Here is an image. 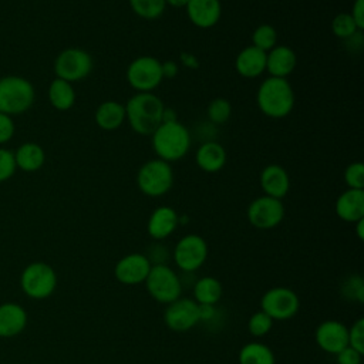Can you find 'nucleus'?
<instances>
[{
	"label": "nucleus",
	"mask_w": 364,
	"mask_h": 364,
	"mask_svg": "<svg viewBox=\"0 0 364 364\" xmlns=\"http://www.w3.org/2000/svg\"><path fill=\"white\" fill-rule=\"evenodd\" d=\"M181 61H182V64H183L185 67H188V68H198V65H199L198 58H196L192 53H188V51H185V53L181 54Z\"/></svg>",
	"instance_id": "obj_44"
},
{
	"label": "nucleus",
	"mask_w": 364,
	"mask_h": 364,
	"mask_svg": "<svg viewBox=\"0 0 364 364\" xmlns=\"http://www.w3.org/2000/svg\"><path fill=\"white\" fill-rule=\"evenodd\" d=\"M236 73L245 78H257L266 71V51L247 46L239 51L235 60Z\"/></svg>",
	"instance_id": "obj_22"
},
{
	"label": "nucleus",
	"mask_w": 364,
	"mask_h": 364,
	"mask_svg": "<svg viewBox=\"0 0 364 364\" xmlns=\"http://www.w3.org/2000/svg\"><path fill=\"white\" fill-rule=\"evenodd\" d=\"M198 313H199V323L200 321H209L215 317L216 309L210 304H198Z\"/></svg>",
	"instance_id": "obj_42"
},
{
	"label": "nucleus",
	"mask_w": 364,
	"mask_h": 364,
	"mask_svg": "<svg viewBox=\"0 0 364 364\" xmlns=\"http://www.w3.org/2000/svg\"><path fill=\"white\" fill-rule=\"evenodd\" d=\"M314 341L323 351L336 355L348 346V327L338 320H324L316 327Z\"/></svg>",
	"instance_id": "obj_15"
},
{
	"label": "nucleus",
	"mask_w": 364,
	"mask_h": 364,
	"mask_svg": "<svg viewBox=\"0 0 364 364\" xmlns=\"http://www.w3.org/2000/svg\"><path fill=\"white\" fill-rule=\"evenodd\" d=\"M16 132V124L13 117L0 112V145L9 142Z\"/></svg>",
	"instance_id": "obj_38"
},
{
	"label": "nucleus",
	"mask_w": 364,
	"mask_h": 364,
	"mask_svg": "<svg viewBox=\"0 0 364 364\" xmlns=\"http://www.w3.org/2000/svg\"><path fill=\"white\" fill-rule=\"evenodd\" d=\"M92 57L88 51L78 47H68L58 53L54 60V74L68 82H75L87 78L92 71Z\"/></svg>",
	"instance_id": "obj_8"
},
{
	"label": "nucleus",
	"mask_w": 364,
	"mask_h": 364,
	"mask_svg": "<svg viewBox=\"0 0 364 364\" xmlns=\"http://www.w3.org/2000/svg\"><path fill=\"white\" fill-rule=\"evenodd\" d=\"M193 300L198 304L215 306L223 293L222 283L213 276H203L193 283Z\"/></svg>",
	"instance_id": "obj_27"
},
{
	"label": "nucleus",
	"mask_w": 364,
	"mask_h": 364,
	"mask_svg": "<svg viewBox=\"0 0 364 364\" xmlns=\"http://www.w3.org/2000/svg\"><path fill=\"white\" fill-rule=\"evenodd\" d=\"M165 105L154 92H136L125 104V119L139 135H152L162 124Z\"/></svg>",
	"instance_id": "obj_2"
},
{
	"label": "nucleus",
	"mask_w": 364,
	"mask_h": 364,
	"mask_svg": "<svg viewBox=\"0 0 364 364\" xmlns=\"http://www.w3.org/2000/svg\"><path fill=\"white\" fill-rule=\"evenodd\" d=\"M239 364H274V354L272 348L260 341H250L245 344L237 354Z\"/></svg>",
	"instance_id": "obj_28"
},
{
	"label": "nucleus",
	"mask_w": 364,
	"mask_h": 364,
	"mask_svg": "<svg viewBox=\"0 0 364 364\" xmlns=\"http://www.w3.org/2000/svg\"><path fill=\"white\" fill-rule=\"evenodd\" d=\"M17 171L14 152L0 145V182L9 181Z\"/></svg>",
	"instance_id": "obj_36"
},
{
	"label": "nucleus",
	"mask_w": 364,
	"mask_h": 364,
	"mask_svg": "<svg viewBox=\"0 0 364 364\" xmlns=\"http://www.w3.org/2000/svg\"><path fill=\"white\" fill-rule=\"evenodd\" d=\"M132 11L144 20H156L159 18L165 9V0H128Z\"/></svg>",
	"instance_id": "obj_29"
},
{
	"label": "nucleus",
	"mask_w": 364,
	"mask_h": 364,
	"mask_svg": "<svg viewBox=\"0 0 364 364\" xmlns=\"http://www.w3.org/2000/svg\"><path fill=\"white\" fill-rule=\"evenodd\" d=\"M348 346L364 354V320L361 317L348 327Z\"/></svg>",
	"instance_id": "obj_37"
},
{
	"label": "nucleus",
	"mask_w": 364,
	"mask_h": 364,
	"mask_svg": "<svg viewBox=\"0 0 364 364\" xmlns=\"http://www.w3.org/2000/svg\"><path fill=\"white\" fill-rule=\"evenodd\" d=\"M336 215L348 223L364 219V189H346L338 195L334 205Z\"/></svg>",
	"instance_id": "obj_19"
},
{
	"label": "nucleus",
	"mask_w": 364,
	"mask_h": 364,
	"mask_svg": "<svg viewBox=\"0 0 364 364\" xmlns=\"http://www.w3.org/2000/svg\"><path fill=\"white\" fill-rule=\"evenodd\" d=\"M300 309V300L296 291L289 287L276 286L269 289L260 300V310L269 314L273 321H283L294 317Z\"/></svg>",
	"instance_id": "obj_11"
},
{
	"label": "nucleus",
	"mask_w": 364,
	"mask_h": 364,
	"mask_svg": "<svg viewBox=\"0 0 364 364\" xmlns=\"http://www.w3.org/2000/svg\"><path fill=\"white\" fill-rule=\"evenodd\" d=\"M188 1L189 0H165V4L166 6H171V7H173V9H185L186 7V4H188Z\"/></svg>",
	"instance_id": "obj_46"
},
{
	"label": "nucleus",
	"mask_w": 364,
	"mask_h": 364,
	"mask_svg": "<svg viewBox=\"0 0 364 364\" xmlns=\"http://www.w3.org/2000/svg\"><path fill=\"white\" fill-rule=\"evenodd\" d=\"M273 327V318L263 310L253 313L247 321V330L253 337H264Z\"/></svg>",
	"instance_id": "obj_33"
},
{
	"label": "nucleus",
	"mask_w": 364,
	"mask_h": 364,
	"mask_svg": "<svg viewBox=\"0 0 364 364\" xmlns=\"http://www.w3.org/2000/svg\"><path fill=\"white\" fill-rule=\"evenodd\" d=\"M277 43V31L270 24H260L252 33V46L262 51L272 50Z\"/></svg>",
	"instance_id": "obj_30"
},
{
	"label": "nucleus",
	"mask_w": 364,
	"mask_h": 364,
	"mask_svg": "<svg viewBox=\"0 0 364 364\" xmlns=\"http://www.w3.org/2000/svg\"><path fill=\"white\" fill-rule=\"evenodd\" d=\"M230 114H232V105L226 98H222V97L213 98L206 108L208 119L213 125L225 124L230 118Z\"/></svg>",
	"instance_id": "obj_31"
},
{
	"label": "nucleus",
	"mask_w": 364,
	"mask_h": 364,
	"mask_svg": "<svg viewBox=\"0 0 364 364\" xmlns=\"http://www.w3.org/2000/svg\"><path fill=\"white\" fill-rule=\"evenodd\" d=\"M344 299L363 303L364 301V282L360 276H350L341 284Z\"/></svg>",
	"instance_id": "obj_34"
},
{
	"label": "nucleus",
	"mask_w": 364,
	"mask_h": 364,
	"mask_svg": "<svg viewBox=\"0 0 364 364\" xmlns=\"http://www.w3.org/2000/svg\"><path fill=\"white\" fill-rule=\"evenodd\" d=\"M139 191L151 198H158L171 191L173 185V171L171 164L155 158L144 162L136 172Z\"/></svg>",
	"instance_id": "obj_5"
},
{
	"label": "nucleus",
	"mask_w": 364,
	"mask_h": 364,
	"mask_svg": "<svg viewBox=\"0 0 364 364\" xmlns=\"http://www.w3.org/2000/svg\"><path fill=\"white\" fill-rule=\"evenodd\" d=\"M259 182L264 195L276 199H283L290 189L289 173L283 166L277 164L266 165L260 172Z\"/></svg>",
	"instance_id": "obj_18"
},
{
	"label": "nucleus",
	"mask_w": 364,
	"mask_h": 364,
	"mask_svg": "<svg viewBox=\"0 0 364 364\" xmlns=\"http://www.w3.org/2000/svg\"><path fill=\"white\" fill-rule=\"evenodd\" d=\"M331 31L337 38L346 40L360 30L355 27L350 13H338L331 20Z\"/></svg>",
	"instance_id": "obj_32"
},
{
	"label": "nucleus",
	"mask_w": 364,
	"mask_h": 364,
	"mask_svg": "<svg viewBox=\"0 0 364 364\" xmlns=\"http://www.w3.org/2000/svg\"><path fill=\"white\" fill-rule=\"evenodd\" d=\"M125 77L136 92H152L164 80L161 61L152 55L136 57L128 64Z\"/></svg>",
	"instance_id": "obj_9"
},
{
	"label": "nucleus",
	"mask_w": 364,
	"mask_h": 364,
	"mask_svg": "<svg viewBox=\"0 0 364 364\" xmlns=\"http://www.w3.org/2000/svg\"><path fill=\"white\" fill-rule=\"evenodd\" d=\"M294 102V91L287 78L267 77L256 92L257 108L263 115L273 119L287 117L293 111Z\"/></svg>",
	"instance_id": "obj_1"
},
{
	"label": "nucleus",
	"mask_w": 364,
	"mask_h": 364,
	"mask_svg": "<svg viewBox=\"0 0 364 364\" xmlns=\"http://www.w3.org/2000/svg\"><path fill=\"white\" fill-rule=\"evenodd\" d=\"M36 100L31 81L21 75H4L0 78V112L10 117L24 114Z\"/></svg>",
	"instance_id": "obj_4"
},
{
	"label": "nucleus",
	"mask_w": 364,
	"mask_h": 364,
	"mask_svg": "<svg viewBox=\"0 0 364 364\" xmlns=\"http://www.w3.org/2000/svg\"><path fill=\"white\" fill-rule=\"evenodd\" d=\"M226 149L216 141L202 142L195 152L196 165L208 173L219 172L226 165Z\"/></svg>",
	"instance_id": "obj_23"
},
{
	"label": "nucleus",
	"mask_w": 364,
	"mask_h": 364,
	"mask_svg": "<svg viewBox=\"0 0 364 364\" xmlns=\"http://www.w3.org/2000/svg\"><path fill=\"white\" fill-rule=\"evenodd\" d=\"M361 358H363V354L351 348L350 346L344 347L341 351L336 354L337 364H361Z\"/></svg>",
	"instance_id": "obj_39"
},
{
	"label": "nucleus",
	"mask_w": 364,
	"mask_h": 364,
	"mask_svg": "<svg viewBox=\"0 0 364 364\" xmlns=\"http://www.w3.org/2000/svg\"><path fill=\"white\" fill-rule=\"evenodd\" d=\"M178 121V114L173 108L165 107L162 111V122H175Z\"/></svg>",
	"instance_id": "obj_45"
},
{
	"label": "nucleus",
	"mask_w": 364,
	"mask_h": 364,
	"mask_svg": "<svg viewBox=\"0 0 364 364\" xmlns=\"http://www.w3.org/2000/svg\"><path fill=\"white\" fill-rule=\"evenodd\" d=\"M246 216L253 228L269 230L282 223L284 218V205L282 199L262 195L249 203Z\"/></svg>",
	"instance_id": "obj_12"
},
{
	"label": "nucleus",
	"mask_w": 364,
	"mask_h": 364,
	"mask_svg": "<svg viewBox=\"0 0 364 364\" xmlns=\"http://www.w3.org/2000/svg\"><path fill=\"white\" fill-rule=\"evenodd\" d=\"M208 252L206 240L199 235L189 233L176 242L172 257L183 273H193L203 266L208 259Z\"/></svg>",
	"instance_id": "obj_10"
},
{
	"label": "nucleus",
	"mask_w": 364,
	"mask_h": 364,
	"mask_svg": "<svg viewBox=\"0 0 364 364\" xmlns=\"http://www.w3.org/2000/svg\"><path fill=\"white\" fill-rule=\"evenodd\" d=\"M164 321L166 327L175 333H185L199 323L198 303L191 297H178L166 304L164 311Z\"/></svg>",
	"instance_id": "obj_13"
},
{
	"label": "nucleus",
	"mask_w": 364,
	"mask_h": 364,
	"mask_svg": "<svg viewBox=\"0 0 364 364\" xmlns=\"http://www.w3.org/2000/svg\"><path fill=\"white\" fill-rule=\"evenodd\" d=\"M95 122L102 131H115L125 121V105L118 101H104L95 109Z\"/></svg>",
	"instance_id": "obj_24"
},
{
	"label": "nucleus",
	"mask_w": 364,
	"mask_h": 364,
	"mask_svg": "<svg viewBox=\"0 0 364 364\" xmlns=\"http://www.w3.org/2000/svg\"><path fill=\"white\" fill-rule=\"evenodd\" d=\"M355 225V233H357V237L360 240L364 239V219H360L358 222L354 223Z\"/></svg>",
	"instance_id": "obj_47"
},
{
	"label": "nucleus",
	"mask_w": 364,
	"mask_h": 364,
	"mask_svg": "<svg viewBox=\"0 0 364 364\" xmlns=\"http://www.w3.org/2000/svg\"><path fill=\"white\" fill-rule=\"evenodd\" d=\"M297 57L289 46H274L266 53V71L270 77L287 78L296 68Z\"/></svg>",
	"instance_id": "obj_21"
},
{
	"label": "nucleus",
	"mask_w": 364,
	"mask_h": 364,
	"mask_svg": "<svg viewBox=\"0 0 364 364\" xmlns=\"http://www.w3.org/2000/svg\"><path fill=\"white\" fill-rule=\"evenodd\" d=\"M48 101L57 111H68L75 104V90L71 82L54 78L48 85Z\"/></svg>",
	"instance_id": "obj_26"
},
{
	"label": "nucleus",
	"mask_w": 364,
	"mask_h": 364,
	"mask_svg": "<svg viewBox=\"0 0 364 364\" xmlns=\"http://www.w3.org/2000/svg\"><path fill=\"white\" fill-rule=\"evenodd\" d=\"M20 287L33 300L48 299L57 289V273L46 262H33L21 272Z\"/></svg>",
	"instance_id": "obj_6"
},
{
	"label": "nucleus",
	"mask_w": 364,
	"mask_h": 364,
	"mask_svg": "<svg viewBox=\"0 0 364 364\" xmlns=\"http://www.w3.org/2000/svg\"><path fill=\"white\" fill-rule=\"evenodd\" d=\"M161 70H162V77L164 78H173V77H176V74L179 71V67L175 61L168 60V61L161 63Z\"/></svg>",
	"instance_id": "obj_43"
},
{
	"label": "nucleus",
	"mask_w": 364,
	"mask_h": 364,
	"mask_svg": "<svg viewBox=\"0 0 364 364\" xmlns=\"http://www.w3.org/2000/svg\"><path fill=\"white\" fill-rule=\"evenodd\" d=\"M185 10L189 21L198 28L213 27L222 16L220 0H189Z\"/></svg>",
	"instance_id": "obj_16"
},
{
	"label": "nucleus",
	"mask_w": 364,
	"mask_h": 364,
	"mask_svg": "<svg viewBox=\"0 0 364 364\" xmlns=\"http://www.w3.org/2000/svg\"><path fill=\"white\" fill-rule=\"evenodd\" d=\"M179 216L171 206H158L152 210L146 222V232L155 240H164L178 228Z\"/></svg>",
	"instance_id": "obj_17"
},
{
	"label": "nucleus",
	"mask_w": 364,
	"mask_h": 364,
	"mask_svg": "<svg viewBox=\"0 0 364 364\" xmlns=\"http://www.w3.org/2000/svg\"><path fill=\"white\" fill-rule=\"evenodd\" d=\"M13 152L16 166L23 172H36L41 169L46 162V152L43 146L36 142H24Z\"/></svg>",
	"instance_id": "obj_25"
},
{
	"label": "nucleus",
	"mask_w": 364,
	"mask_h": 364,
	"mask_svg": "<svg viewBox=\"0 0 364 364\" xmlns=\"http://www.w3.org/2000/svg\"><path fill=\"white\" fill-rule=\"evenodd\" d=\"M151 138L156 158L168 164L182 159L189 152L192 144L191 131L179 121L162 122L152 132Z\"/></svg>",
	"instance_id": "obj_3"
},
{
	"label": "nucleus",
	"mask_w": 364,
	"mask_h": 364,
	"mask_svg": "<svg viewBox=\"0 0 364 364\" xmlns=\"http://www.w3.org/2000/svg\"><path fill=\"white\" fill-rule=\"evenodd\" d=\"M145 256L148 257L151 264H164V263H166L169 253H168V249L162 243H155L151 246V249L148 250V253Z\"/></svg>",
	"instance_id": "obj_40"
},
{
	"label": "nucleus",
	"mask_w": 364,
	"mask_h": 364,
	"mask_svg": "<svg viewBox=\"0 0 364 364\" xmlns=\"http://www.w3.org/2000/svg\"><path fill=\"white\" fill-rule=\"evenodd\" d=\"M144 283L149 296L158 303L169 304L182 296V279L166 263L152 264Z\"/></svg>",
	"instance_id": "obj_7"
},
{
	"label": "nucleus",
	"mask_w": 364,
	"mask_h": 364,
	"mask_svg": "<svg viewBox=\"0 0 364 364\" xmlns=\"http://www.w3.org/2000/svg\"><path fill=\"white\" fill-rule=\"evenodd\" d=\"M151 266L144 253H128L115 263L114 276L122 284L135 286L145 282Z\"/></svg>",
	"instance_id": "obj_14"
},
{
	"label": "nucleus",
	"mask_w": 364,
	"mask_h": 364,
	"mask_svg": "<svg viewBox=\"0 0 364 364\" xmlns=\"http://www.w3.org/2000/svg\"><path fill=\"white\" fill-rule=\"evenodd\" d=\"M350 16L355 24V27L363 31L364 30V0H355L353 3Z\"/></svg>",
	"instance_id": "obj_41"
},
{
	"label": "nucleus",
	"mask_w": 364,
	"mask_h": 364,
	"mask_svg": "<svg viewBox=\"0 0 364 364\" xmlns=\"http://www.w3.org/2000/svg\"><path fill=\"white\" fill-rule=\"evenodd\" d=\"M28 316L23 306L7 301L0 304V337L11 338L21 334L27 326Z\"/></svg>",
	"instance_id": "obj_20"
},
{
	"label": "nucleus",
	"mask_w": 364,
	"mask_h": 364,
	"mask_svg": "<svg viewBox=\"0 0 364 364\" xmlns=\"http://www.w3.org/2000/svg\"><path fill=\"white\" fill-rule=\"evenodd\" d=\"M344 182L350 189L364 188V165L361 161L351 162L344 169Z\"/></svg>",
	"instance_id": "obj_35"
}]
</instances>
